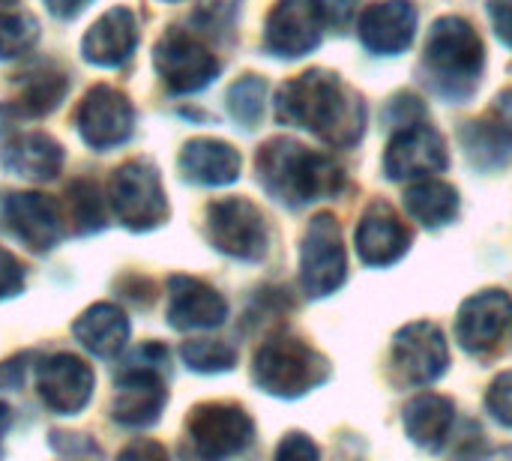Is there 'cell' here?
<instances>
[{"label":"cell","instance_id":"24","mask_svg":"<svg viewBox=\"0 0 512 461\" xmlns=\"http://www.w3.org/2000/svg\"><path fill=\"white\" fill-rule=\"evenodd\" d=\"M240 153L216 138H192L180 150V171L201 186H225L240 177Z\"/></svg>","mask_w":512,"mask_h":461},{"label":"cell","instance_id":"1","mask_svg":"<svg viewBox=\"0 0 512 461\" xmlns=\"http://www.w3.org/2000/svg\"><path fill=\"white\" fill-rule=\"evenodd\" d=\"M276 117L336 147H351L366 132L363 99L327 69H309L285 81L276 93Z\"/></svg>","mask_w":512,"mask_h":461},{"label":"cell","instance_id":"21","mask_svg":"<svg viewBox=\"0 0 512 461\" xmlns=\"http://www.w3.org/2000/svg\"><path fill=\"white\" fill-rule=\"evenodd\" d=\"M417 33V9L408 0L372 3L360 18V39L375 54H402Z\"/></svg>","mask_w":512,"mask_h":461},{"label":"cell","instance_id":"34","mask_svg":"<svg viewBox=\"0 0 512 461\" xmlns=\"http://www.w3.org/2000/svg\"><path fill=\"white\" fill-rule=\"evenodd\" d=\"M21 288H24V267L18 264L15 255L0 249V300L21 294Z\"/></svg>","mask_w":512,"mask_h":461},{"label":"cell","instance_id":"33","mask_svg":"<svg viewBox=\"0 0 512 461\" xmlns=\"http://www.w3.org/2000/svg\"><path fill=\"white\" fill-rule=\"evenodd\" d=\"M486 408L501 426L512 429V372H504L492 381L486 393Z\"/></svg>","mask_w":512,"mask_h":461},{"label":"cell","instance_id":"39","mask_svg":"<svg viewBox=\"0 0 512 461\" xmlns=\"http://www.w3.org/2000/svg\"><path fill=\"white\" fill-rule=\"evenodd\" d=\"M6 426H9V408L0 402V435L6 432Z\"/></svg>","mask_w":512,"mask_h":461},{"label":"cell","instance_id":"16","mask_svg":"<svg viewBox=\"0 0 512 461\" xmlns=\"http://www.w3.org/2000/svg\"><path fill=\"white\" fill-rule=\"evenodd\" d=\"M93 369L75 354H54L39 366V399L57 414H78L93 396Z\"/></svg>","mask_w":512,"mask_h":461},{"label":"cell","instance_id":"30","mask_svg":"<svg viewBox=\"0 0 512 461\" xmlns=\"http://www.w3.org/2000/svg\"><path fill=\"white\" fill-rule=\"evenodd\" d=\"M39 39V21L24 9H9L0 3V57H21Z\"/></svg>","mask_w":512,"mask_h":461},{"label":"cell","instance_id":"15","mask_svg":"<svg viewBox=\"0 0 512 461\" xmlns=\"http://www.w3.org/2000/svg\"><path fill=\"white\" fill-rule=\"evenodd\" d=\"M3 219L12 234L33 252L57 246L63 237V210L54 198L39 192H15L3 201Z\"/></svg>","mask_w":512,"mask_h":461},{"label":"cell","instance_id":"32","mask_svg":"<svg viewBox=\"0 0 512 461\" xmlns=\"http://www.w3.org/2000/svg\"><path fill=\"white\" fill-rule=\"evenodd\" d=\"M183 360L189 369L195 372H228L234 363H237V351L225 342H213V339H195V342H186L180 348Z\"/></svg>","mask_w":512,"mask_h":461},{"label":"cell","instance_id":"25","mask_svg":"<svg viewBox=\"0 0 512 461\" xmlns=\"http://www.w3.org/2000/svg\"><path fill=\"white\" fill-rule=\"evenodd\" d=\"M72 333L90 354L114 357V354H120V348L129 339V321L117 306L96 303L72 324Z\"/></svg>","mask_w":512,"mask_h":461},{"label":"cell","instance_id":"20","mask_svg":"<svg viewBox=\"0 0 512 461\" xmlns=\"http://www.w3.org/2000/svg\"><path fill=\"white\" fill-rule=\"evenodd\" d=\"M459 138L477 168L492 171L507 165L512 159V90L501 93L495 111L468 123Z\"/></svg>","mask_w":512,"mask_h":461},{"label":"cell","instance_id":"36","mask_svg":"<svg viewBox=\"0 0 512 461\" xmlns=\"http://www.w3.org/2000/svg\"><path fill=\"white\" fill-rule=\"evenodd\" d=\"M489 15L501 42H507L512 48V0H489Z\"/></svg>","mask_w":512,"mask_h":461},{"label":"cell","instance_id":"5","mask_svg":"<svg viewBox=\"0 0 512 461\" xmlns=\"http://www.w3.org/2000/svg\"><path fill=\"white\" fill-rule=\"evenodd\" d=\"M156 348L159 345L141 348L117 378V396L111 405V417L120 426L147 429L159 420V414L168 402V390L159 375V366L168 360V354H159L156 360H150L156 354Z\"/></svg>","mask_w":512,"mask_h":461},{"label":"cell","instance_id":"14","mask_svg":"<svg viewBox=\"0 0 512 461\" xmlns=\"http://www.w3.org/2000/svg\"><path fill=\"white\" fill-rule=\"evenodd\" d=\"M384 168L393 180H423L447 168V144L432 126H402L387 147Z\"/></svg>","mask_w":512,"mask_h":461},{"label":"cell","instance_id":"38","mask_svg":"<svg viewBox=\"0 0 512 461\" xmlns=\"http://www.w3.org/2000/svg\"><path fill=\"white\" fill-rule=\"evenodd\" d=\"M87 3H90V0H45L48 12L57 15V18H75L78 12L87 9Z\"/></svg>","mask_w":512,"mask_h":461},{"label":"cell","instance_id":"19","mask_svg":"<svg viewBox=\"0 0 512 461\" xmlns=\"http://www.w3.org/2000/svg\"><path fill=\"white\" fill-rule=\"evenodd\" d=\"M228 318V303L207 282L192 276L168 279V321L177 330H210Z\"/></svg>","mask_w":512,"mask_h":461},{"label":"cell","instance_id":"12","mask_svg":"<svg viewBox=\"0 0 512 461\" xmlns=\"http://www.w3.org/2000/svg\"><path fill=\"white\" fill-rule=\"evenodd\" d=\"M324 12L318 0H279L267 15L264 45L276 57H303L321 42Z\"/></svg>","mask_w":512,"mask_h":461},{"label":"cell","instance_id":"11","mask_svg":"<svg viewBox=\"0 0 512 461\" xmlns=\"http://www.w3.org/2000/svg\"><path fill=\"white\" fill-rule=\"evenodd\" d=\"M78 132L93 150H111L123 144L132 135L135 126V108L126 93L99 84L87 90V96L78 105Z\"/></svg>","mask_w":512,"mask_h":461},{"label":"cell","instance_id":"23","mask_svg":"<svg viewBox=\"0 0 512 461\" xmlns=\"http://www.w3.org/2000/svg\"><path fill=\"white\" fill-rule=\"evenodd\" d=\"M0 165L27 180H51L63 168V147L42 132L15 135L0 150Z\"/></svg>","mask_w":512,"mask_h":461},{"label":"cell","instance_id":"40","mask_svg":"<svg viewBox=\"0 0 512 461\" xmlns=\"http://www.w3.org/2000/svg\"><path fill=\"white\" fill-rule=\"evenodd\" d=\"M0 3H9V0H0Z\"/></svg>","mask_w":512,"mask_h":461},{"label":"cell","instance_id":"18","mask_svg":"<svg viewBox=\"0 0 512 461\" xmlns=\"http://www.w3.org/2000/svg\"><path fill=\"white\" fill-rule=\"evenodd\" d=\"M411 246L408 225L396 216V210L384 201H375L357 228V252L369 267H390L396 264Z\"/></svg>","mask_w":512,"mask_h":461},{"label":"cell","instance_id":"10","mask_svg":"<svg viewBox=\"0 0 512 461\" xmlns=\"http://www.w3.org/2000/svg\"><path fill=\"white\" fill-rule=\"evenodd\" d=\"M186 429H189V441L195 453L204 459L237 456L252 444V435H255L252 417L240 405H228V402L198 405Z\"/></svg>","mask_w":512,"mask_h":461},{"label":"cell","instance_id":"27","mask_svg":"<svg viewBox=\"0 0 512 461\" xmlns=\"http://www.w3.org/2000/svg\"><path fill=\"white\" fill-rule=\"evenodd\" d=\"M408 213L423 225V228H441L456 219L459 213V192L444 183V180H420L414 189L405 195Z\"/></svg>","mask_w":512,"mask_h":461},{"label":"cell","instance_id":"29","mask_svg":"<svg viewBox=\"0 0 512 461\" xmlns=\"http://www.w3.org/2000/svg\"><path fill=\"white\" fill-rule=\"evenodd\" d=\"M63 222H66L75 234H90V231H99V228L105 225L102 198H99L96 183H90V180H75V183L66 189Z\"/></svg>","mask_w":512,"mask_h":461},{"label":"cell","instance_id":"13","mask_svg":"<svg viewBox=\"0 0 512 461\" xmlns=\"http://www.w3.org/2000/svg\"><path fill=\"white\" fill-rule=\"evenodd\" d=\"M393 363L408 384H432L447 372L450 354L441 327L414 321L393 339Z\"/></svg>","mask_w":512,"mask_h":461},{"label":"cell","instance_id":"2","mask_svg":"<svg viewBox=\"0 0 512 461\" xmlns=\"http://www.w3.org/2000/svg\"><path fill=\"white\" fill-rule=\"evenodd\" d=\"M258 180L288 207L315 204L345 189V171L327 153L309 150L294 138H273L258 153Z\"/></svg>","mask_w":512,"mask_h":461},{"label":"cell","instance_id":"22","mask_svg":"<svg viewBox=\"0 0 512 461\" xmlns=\"http://www.w3.org/2000/svg\"><path fill=\"white\" fill-rule=\"evenodd\" d=\"M138 45V21L126 6L108 9L93 27L84 33L81 51L96 66H120Z\"/></svg>","mask_w":512,"mask_h":461},{"label":"cell","instance_id":"9","mask_svg":"<svg viewBox=\"0 0 512 461\" xmlns=\"http://www.w3.org/2000/svg\"><path fill=\"white\" fill-rule=\"evenodd\" d=\"M153 66H156L159 78L165 81V87L174 93H195V90L207 87L219 72V60L210 54V48L204 42H198L192 33L177 30V27L168 30L156 42Z\"/></svg>","mask_w":512,"mask_h":461},{"label":"cell","instance_id":"35","mask_svg":"<svg viewBox=\"0 0 512 461\" xmlns=\"http://www.w3.org/2000/svg\"><path fill=\"white\" fill-rule=\"evenodd\" d=\"M276 456H279V459H318L321 450H318L306 435H288V438L279 444Z\"/></svg>","mask_w":512,"mask_h":461},{"label":"cell","instance_id":"7","mask_svg":"<svg viewBox=\"0 0 512 461\" xmlns=\"http://www.w3.org/2000/svg\"><path fill=\"white\" fill-rule=\"evenodd\" d=\"M348 276V255L339 222L324 213L306 228L300 246V282L309 297H327L342 288Z\"/></svg>","mask_w":512,"mask_h":461},{"label":"cell","instance_id":"26","mask_svg":"<svg viewBox=\"0 0 512 461\" xmlns=\"http://www.w3.org/2000/svg\"><path fill=\"white\" fill-rule=\"evenodd\" d=\"M453 420H456L453 402L435 393H423L405 405V432L417 447L426 450H438L447 441Z\"/></svg>","mask_w":512,"mask_h":461},{"label":"cell","instance_id":"28","mask_svg":"<svg viewBox=\"0 0 512 461\" xmlns=\"http://www.w3.org/2000/svg\"><path fill=\"white\" fill-rule=\"evenodd\" d=\"M66 96V78L54 69H33L21 78L15 96H12V108L24 117H42L48 111H54Z\"/></svg>","mask_w":512,"mask_h":461},{"label":"cell","instance_id":"4","mask_svg":"<svg viewBox=\"0 0 512 461\" xmlns=\"http://www.w3.org/2000/svg\"><path fill=\"white\" fill-rule=\"evenodd\" d=\"M255 384L279 399H297L327 381V360L294 336H273L255 354Z\"/></svg>","mask_w":512,"mask_h":461},{"label":"cell","instance_id":"8","mask_svg":"<svg viewBox=\"0 0 512 461\" xmlns=\"http://www.w3.org/2000/svg\"><path fill=\"white\" fill-rule=\"evenodd\" d=\"M210 243L240 261H258L267 255V222L261 210L246 198H219L207 207Z\"/></svg>","mask_w":512,"mask_h":461},{"label":"cell","instance_id":"31","mask_svg":"<svg viewBox=\"0 0 512 461\" xmlns=\"http://www.w3.org/2000/svg\"><path fill=\"white\" fill-rule=\"evenodd\" d=\"M264 102H267V84L258 75H246L228 90V111L246 129L258 126L264 114Z\"/></svg>","mask_w":512,"mask_h":461},{"label":"cell","instance_id":"17","mask_svg":"<svg viewBox=\"0 0 512 461\" xmlns=\"http://www.w3.org/2000/svg\"><path fill=\"white\" fill-rule=\"evenodd\" d=\"M512 324V300L504 291H480L459 312V342L471 354L492 351Z\"/></svg>","mask_w":512,"mask_h":461},{"label":"cell","instance_id":"3","mask_svg":"<svg viewBox=\"0 0 512 461\" xmlns=\"http://www.w3.org/2000/svg\"><path fill=\"white\" fill-rule=\"evenodd\" d=\"M426 66L441 93L447 96L471 93V87L477 84L486 66L480 33L465 18H456V15L435 21L429 42H426Z\"/></svg>","mask_w":512,"mask_h":461},{"label":"cell","instance_id":"37","mask_svg":"<svg viewBox=\"0 0 512 461\" xmlns=\"http://www.w3.org/2000/svg\"><path fill=\"white\" fill-rule=\"evenodd\" d=\"M318 3L330 27H345L357 12V0H318Z\"/></svg>","mask_w":512,"mask_h":461},{"label":"cell","instance_id":"6","mask_svg":"<svg viewBox=\"0 0 512 461\" xmlns=\"http://www.w3.org/2000/svg\"><path fill=\"white\" fill-rule=\"evenodd\" d=\"M111 207L129 231H150L168 219L162 180L147 162H126L111 174Z\"/></svg>","mask_w":512,"mask_h":461}]
</instances>
